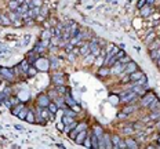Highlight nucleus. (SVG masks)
<instances>
[{
	"instance_id": "obj_1",
	"label": "nucleus",
	"mask_w": 160,
	"mask_h": 149,
	"mask_svg": "<svg viewBox=\"0 0 160 149\" xmlns=\"http://www.w3.org/2000/svg\"><path fill=\"white\" fill-rule=\"evenodd\" d=\"M137 97L138 94L134 90H126L123 94L119 95L120 102H123V104H131V102H134L137 99Z\"/></svg>"
},
{
	"instance_id": "obj_2",
	"label": "nucleus",
	"mask_w": 160,
	"mask_h": 149,
	"mask_svg": "<svg viewBox=\"0 0 160 149\" xmlns=\"http://www.w3.org/2000/svg\"><path fill=\"white\" fill-rule=\"evenodd\" d=\"M156 98L155 93H152V91H148V93H145L144 94V97L141 98V106H144V108H148L149 105L152 104V101Z\"/></svg>"
},
{
	"instance_id": "obj_3",
	"label": "nucleus",
	"mask_w": 160,
	"mask_h": 149,
	"mask_svg": "<svg viewBox=\"0 0 160 149\" xmlns=\"http://www.w3.org/2000/svg\"><path fill=\"white\" fill-rule=\"evenodd\" d=\"M37 106H41V108H47L48 106V104H50V97L47 94H44V93H40V94L37 95Z\"/></svg>"
},
{
	"instance_id": "obj_4",
	"label": "nucleus",
	"mask_w": 160,
	"mask_h": 149,
	"mask_svg": "<svg viewBox=\"0 0 160 149\" xmlns=\"http://www.w3.org/2000/svg\"><path fill=\"white\" fill-rule=\"evenodd\" d=\"M88 46H90V53L91 54H94L97 57V55H100L101 54V47H100V41L97 40V39H92L90 43H88Z\"/></svg>"
},
{
	"instance_id": "obj_5",
	"label": "nucleus",
	"mask_w": 160,
	"mask_h": 149,
	"mask_svg": "<svg viewBox=\"0 0 160 149\" xmlns=\"http://www.w3.org/2000/svg\"><path fill=\"white\" fill-rule=\"evenodd\" d=\"M0 75L7 79L9 81H14L15 79V75H14V69H9V68H0Z\"/></svg>"
},
{
	"instance_id": "obj_6",
	"label": "nucleus",
	"mask_w": 160,
	"mask_h": 149,
	"mask_svg": "<svg viewBox=\"0 0 160 149\" xmlns=\"http://www.w3.org/2000/svg\"><path fill=\"white\" fill-rule=\"evenodd\" d=\"M124 66H126V65H123L120 61H116V62L110 66V68H112L110 69V73H113V75H122L124 71Z\"/></svg>"
},
{
	"instance_id": "obj_7",
	"label": "nucleus",
	"mask_w": 160,
	"mask_h": 149,
	"mask_svg": "<svg viewBox=\"0 0 160 149\" xmlns=\"http://www.w3.org/2000/svg\"><path fill=\"white\" fill-rule=\"evenodd\" d=\"M87 128V124L86 123H80V124H78V126L75 127L73 130H70V138H72V140H75V137L78 135L79 133H80V131H83V130H86Z\"/></svg>"
},
{
	"instance_id": "obj_8",
	"label": "nucleus",
	"mask_w": 160,
	"mask_h": 149,
	"mask_svg": "<svg viewBox=\"0 0 160 149\" xmlns=\"http://www.w3.org/2000/svg\"><path fill=\"white\" fill-rule=\"evenodd\" d=\"M37 109H39V112H40V118L44 119V120H48V119L53 118V113L48 111V108H41V106H37Z\"/></svg>"
},
{
	"instance_id": "obj_9",
	"label": "nucleus",
	"mask_w": 160,
	"mask_h": 149,
	"mask_svg": "<svg viewBox=\"0 0 160 149\" xmlns=\"http://www.w3.org/2000/svg\"><path fill=\"white\" fill-rule=\"evenodd\" d=\"M138 69V65L135 62H133V61H130V62L126 63V66H124V73L126 75H130V73H133L135 72Z\"/></svg>"
},
{
	"instance_id": "obj_10",
	"label": "nucleus",
	"mask_w": 160,
	"mask_h": 149,
	"mask_svg": "<svg viewBox=\"0 0 160 149\" xmlns=\"http://www.w3.org/2000/svg\"><path fill=\"white\" fill-rule=\"evenodd\" d=\"M86 137H87V128L80 131L78 135L75 137V142H76L78 145H83V142H84V140H86Z\"/></svg>"
},
{
	"instance_id": "obj_11",
	"label": "nucleus",
	"mask_w": 160,
	"mask_h": 149,
	"mask_svg": "<svg viewBox=\"0 0 160 149\" xmlns=\"http://www.w3.org/2000/svg\"><path fill=\"white\" fill-rule=\"evenodd\" d=\"M128 76H130V80L133 81H137V80H139V79H141V77H144L145 76V73L142 72V71H139V69H137V71H135V72H133V73H130V75H128Z\"/></svg>"
},
{
	"instance_id": "obj_12",
	"label": "nucleus",
	"mask_w": 160,
	"mask_h": 149,
	"mask_svg": "<svg viewBox=\"0 0 160 149\" xmlns=\"http://www.w3.org/2000/svg\"><path fill=\"white\" fill-rule=\"evenodd\" d=\"M139 11H141V15H142V17H149V15L153 13V9H152V6L145 4L141 10H139Z\"/></svg>"
},
{
	"instance_id": "obj_13",
	"label": "nucleus",
	"mask_w": 160,
	"mask_h": 149,
	"mask_svg": "<svg viewBox=\"0 0 160 149\" xmlns=\"http://www.w3.org/2000/svg\"><path fill=\"white\" fill-rule=\"evenodd\" d=\"M19 66H21V72L23 73V75H26L28 71H29V68H31V63H29V61L28 59H23V61H21L19 62Z\"/></svg>"
},
{
	"instance_id": "obj_14",
	"label": "nucleus",
	"mask_w": 160,
	"mask_h": 149,
	"mask_svg": "<svg viewBox=\"0 0 160 149\" xmlns=\"http://www.w3.org/2000/svg\"><path fill=\"white\" fill-rule=\"evenodd\" d=\"M124 142H126L128 149H137L138 148V142L135 140H133V138H126Z\"/></svg>"
},
{
	"instance_id": "obj_15",
	"label": "nucleus",
	"mask_w": 160,
	"mask_h": 149,
	"mask_svg": "<svg viewBox=\"0 0 160 149\" xmlns=\"http://www.w3.org/2000/svg\"><path fill=\"white\" fill-rule=\"evenodd\" d=\"M149 57H151L153 61H157L160 58V47L156 50H149Z\"/></svg>"
},
{
	"instance_id": "obj_16",
	"label": "nucleus",
	"mask_w": 160,
	"mask_h": 149,
	"mask_svg": "<svg viewBox=\"0 0 160 149\" xmlns=\"http://www.w3.org/2000/svg\"><path fill=\"white\" fill-rule=\"evenodd\" d=\"M90 140H91V148L92 149H98L100 145H98V137L91 131V135H90Z\"/></svg>"
},
{
	"instance_id": "obj_17",
	"label": "nucleus",
	"mask_w": 160,
	"mask_h": 149,
	"mask_svg": "<svg viewBox=\"0 0 160 149\" xmlns=\"http://www.w3.org/2000/svg\"><path fill=\"white\" fill-rule=\"evenodd\" d=\"M148 108L151 109V111H160V99L155 98L152 101V104L148 106Z\"/></svg>"
},
{
	"instance_id": "obj_18",
	"label": "nucleus",
	"mask_w": 160,
	"mask_h": 149,
	"mask_svg": "<svg viewBox=\"0 0 160 149\" xmlns=\"http://www.w3.org/2000/svg\"><path fill=\"white\" fill-rule=\"evenodd\" d=\"M23 108H25V105L21 104V102H18L17 105H14V106H13V115H14V116H17V115H18V113L21 112Z\"/></svg>"
},
{
	"instance_id": "obj_19",
	"label": "nucleus",
	"mask_w": 160,
	"mask_h": 149,
	"mask_svg": "<svg viewBox=\"0 0 160 149\" xmlns=\"http://www.w3.org/2000/svg\"><path fill=\"white\" fill-rule=\"evenodd\" d=\"M92 133H94V134L98 137V140L104 137V131H102V127H100V126H94V127H92Z\"/></svg>"
},
{
	"instance_id": "obj_20",
	"label": "nucleus",
	"mask_w": 160,
	"mask_h": 149,
	"mask_svg": "<svg viewBox=\"0 0 160 149\" xmlns=\"http://www.w3.org/2000/svg\"><path fill=\"white\" fill-rule=\"evenodd\" d=\"M19 6H21V3H19V1H17V0H11V1H9L10 11H17V9H18Z\"/></svg>"
},
{
	"instance_id": "obj_21",
	"label": "nucleus",
	"mask_w": 160,
	"mask_h": 149,
	"mask_svg": "<svg viewBox=\"0 0 160 149\" xmlns=\"http://www.w3.org/2000/svg\"><path fill=\"white\" fill-rule=\"evenodd\" d=\"M135 109H137V106H135V105H126V106H124L123 108V111H122V112H124L126 113V115H130V113H133V112H135Z\"/></svg>"
},
{
	"instance_id": "obj_22",
	"label": "nucleus",
	"mask_w": 160,
	"mask_h": 149,
	"mask_svg": "<svg viewBox=\"0 0 160 149\" xmlns=\"http://www.w3.org/2000/svg\"><path fill=\"white\" fill-rule=\"evenodd\" d=\"M104 142H105L106 148H113V144H112V138H110L109 134H104Z\"/></svg>"
},
{
	"instance_id": "obj_23",
	"label": "nucleus",
	"mask_w": 160,
	"mask_h": 149,
	"mask_svg": "<svg viewBox=\"0 0 160 149\" xmlns=\"http://www.w3.org/2000/svg\"><path fill=\"white\" fill-rule=\"evenodd\" d=\"M65 104L72 108V106H75V105H76V102H75V99L72 98L69 94H65Z\"/></svg>"
},
{
	"instance_id": "obj_24",
	"label": "nucleus",
	"mask_w": 160,
	"mask_h": 149,
	"mask_svg": "<svg viewBox=\"0 0 160 149\" xmlns=\"http://www.w3.org/2000/svg\"><path fill=\"white\" fill-rule=\"evenodd\" d=\"M112 138V144H113V148H119V145H120V142H122V140H120V137L119 135H112L110 137Z\"/></svg>"
},
{
	"instance_id": "obj_25",
	"label": "nucleus",
	"mask_w": 160,
	"mask_h": 149,
	"mask_svg": "<svg viewBox=\"0 0 160 149\" xmlns=\"http://www.w3.org/2000/svg\"><path fill=\"white\" fill-rule=\"evenodd\" d=\"M35 115H36V113L29 109V111H28V115H26V119H25V120H26L28 123H33V122H35Z\"/></svg>"
},
{
	"instance_id": "obj_26",
	"label": "nucleus",
	"mask_w": 160,
	"mask_h": 149,
	"mask_svg": "<svg viewBox=\"0 0 160 149\" xmlns=\"http://www.w3.org/2000/svg\"><path fill=\"white\" fill-rule=\"evenodd\" d=\"M53 80H54V83L57 84V86H60V84H64V80H62V75H60V76H58V73H55L54 76H53Z\"/></svg>"
},
{
	"instance_id": "obj_27",
	"label": "nucleus",
	"mask_w": 160,
	"mask_h": 149,
	"mask_svg": "<svg viewBox=\"0 0 160 149\" xmlns=\"http://www.w3.org/2000/svg\"><path fill=\"white\" fill-rule=\"evenodd\" d=\"M110 73V69H108L106 66H101L100 71H98V75L100 76H106V75H109Z\"/></svg>"
},
{
	"instance_id": "obj_28",
	"label": "nucleus",
	"mask_w": 160,
	"mask_h": 149,
	"mask_svg": "<svg viewBox=\"0 0 160 149\" xmlns=\"http://www.w3.org/2000/svg\"><path fill=\"white\" fill-rule=\"evenodd\" d=\"M1 25H4V26L11 25V19H10L7 15H4V14H1Z\"/></svg>"
},
{
	"instance_id": "obj_29",
	"label": "nucleus",
	"mask_w": 160,
	"mask_h": 149,
	"mask_svg": "<svg viewBox=\"0 0 160 149\" xmlns=\"http://www.w3.org/2000/svg\"><path fill=\"white\" fill-rule=\"evenodd\" d=\"M159 47H160V39H155L149 44V50H156V48H159Z\"/></svg>"
},
{
	"instance_id": "obj_30",
	"label": "nucleus",
	"mask_w": 160,
	"mask_h": 149,
	"mask_svg": "<svg viewBox=\"0 0 160 149\" xmlns=\"http://www.w3.org/2000/svg\"><path fill=\"white\" fill-rule=\"evenodd\" d=\"M28 111H29L28 108H23L22 111H21V112L17 115V118L21 119V120H25V119H26V115H28Z\"/></svg>"
},
{
	"instance_id": "obj_31",
	"label": "nucleus",
	"mask_w": 160,
	"mask_h": 149,
	"mask_svg": "<svg viewBox=\"0 0 160 149\" xmlns=\"http://www.w3.org/2000/svg\"><path fill=\"white\" fill-rule=\"evenodd\" d=\"M151 120H159L160 119V111H152V113L149 115Z\"/></svg>"
},
{
	"instance_id": "obj_32",
	"label": "nucleus",
	"mask_w": 160,
	"mask_h": 149,
	"mask_svg": "<svg viewBox=\"0 0 160 149\" xmlns=\"http://www.w3.org/2000/svg\"><path fill=\"white\" fill-rule=\"evenodd\" d=\"M79 51H80V54H82V55H87L88 53H90V46H88V44H83L82 48L79 50Z\"/></svg>"
},
{
	"instance_id": "obj_33",
	"label": "nucleus",
	"mask_w": 160,
	"mask_h": 149,
	"mask_svg": "<svg viewBox=\"0 0 160 149\" xmlns=\"http://www.w3.org/2000/svg\"><path fill=\"white\" fill-rule=\"evenodd\" d=\"M155 39H156V35H155V33H153V32H151V33L148 35V37H146V39H145V43H146V44L149 46V44H151V43H152V41L155 40Z\"/></svg>"
},
{
	"instance_id": "obj_34",
	"label": "nucleus",
	"mask_w": 160,
	"mask_h": 149,
	"mask_svg": "<svg viewBox=\"0 0 160 149\" xmlns=\"http://www.w3.org/2000/svg\"><path fill=\"white\" fill-rule=\"evenodd\" d=\"M47 108H48V111H50L51 113H55V112H57V111H58V105L55 104V102H50Z\"/></svg>"
},
{
	"instance_id": "obj_35",
	"label": "nucleus",
	"mask_w": 160,
	"mask_h": 149,
	"mask_svg": "<svg viewBox=\"0 0 160 149\" xmlns=\"http://www.w3.org/2000/svg\"><path fill=\"white\" fill-rule=\"evenodd\" d=\"M48 15V9H47V6H41L40 7V17H47Z\"/></svg>"
},
{
	"instance_id": "obj_36",
	"label": "nucleus",
	"mask_w": 160,
	"mask_h": 149,
	"mask_svg": "<svg viewBox=\"0 0 160 149\" xmlns=\"http://www.w3.org/2000/svg\"><path fill=\"white\" fill-rule=\"evenodd\" d=\"M75 118H70V116H68V115H65L64 118H62V122H64V124H69V123L73 122Z\"/></svg>"
},
{
	"instance_id": "obj_37",
	"label": "nucleus",
	"mask_w": 160,
	"mask_h": 149,
	"mask_svg": "<svg viewBox=\"0 0 160 149\" xmlns=\"http://www.w3.org/2000/svg\"><path fill=\"white\" fill-rule=\"evenodd\" d=\"M94 61H95V55L94 54H87V59L86 61H84V62L86 63H90V62H94Z\"/></svg>"
},
{
	"instance_id": "obj_38",
	"label": "nucleus",
	"mask_w": 160,
	"mask_h": 149,
	"mask_svg": "<svg viewBox=\"0 0 160 149\" xmlns=\"http://www.w3.org/2000/svg\"><path fill=\"white\" fill-rule=\"evenodd\" d=\"M123 133H124V134H127V135L133 134V133H134V127H133V126H131V127H124V128H123Z\"/></svg>"
},
{
	"instance_id": "obj_39",
	"label": "nucleus",
	"mask_w": 160,
	"mask_h": 149,
	"mask_svg": "<svg viewBox=\"0 0 160 149\" xmlns=\"http://www.w3.org/2000/svg\"><path fill=\"white\" fill-rule=\"evenodd\" d=\"M76 126H78V123H76V122H72V123H69V124H66L65 130H66V131H70V130H73Z\"/></svg>"
},
{
	"instance_id": "obj_40",
	"label": "nucleus",
	"mask_w": 160,
	"mask_h": 149,
	"mask_svg": "<svg viewBox=\"0 0 160 149\" xmlns=\"http://www.w3.org/2000/svg\"><path fill=\"white\" fill-rule=\"evenodd\" d=\"M51 37V32L50 31H44L43 33H41V39L43 40H46V39H50Z\"/></svg>"
},
{
	"instance_id": "obj_41",
	"label": "nucleus",
	"mask_w": 160,
	"mask_h": 149,
	"mask_svg": "<svg viewBox=\"0 0 160 149\" xmlns=\"http://www.w3.org/2000/svg\"><path fill=\"white\" fill-rule=\"evenodd\" d=\"M83 144L86 145V148H91V140H90V135L86 137V140H84V142Z\"/></svg>"
},
{
	"instance_id": "obj_42",
	"label": "nucleus",
	"mask_w": 160,
	"mask_h": 149,
	"mask_svg": "<svg viewBox=\"0 0 160 149\" xmlns=\"http://www.w3.org/2000/svg\"><path fill=\"white\" fill-rule=\"evenodd\" d=\"M117 61H120V62L123 63V65H126L127 62H130L131 59H130V57H123V58H120V59H117Z\"/></svg>"
},
{
	"instance_id": "obj_43",
	"label": "nucleus",
	"mask_w": 160,
	"mask_h": 149,
	"mask_svg": "<svg viewBox=\"0 0 160 149\" xmlns=\"http://www.w3.org/2000/svg\"><path fill=\"white\" fill-rule=\"evenodd\" d=\"M26 75H28V76H33V75H36V69L33 68V66H31V68H29V71H28Z\"/></svg>"
},
{
	"instance_id": "obj_44",
	"label": "nucleus",
	"mask_w": 160,
	"mask_h": 149,
	"mask_svg": "<svg viewBox=\"0 0 160 149\" xmlns=\"http://www.w3.org/2000/svg\"><path fill=\"white\" fill-rule=\"evenodd\" d=\"M114 57H116V58H117V59L123 58V57H124V51H123V50H120V51H117V53L114 54Z\"/></svg>"
},
{
	"instance_id": "obj_45",
	"label": "nucleus",
	"mask_w": 160,
	"mask_h": 149,
	"mask_svg": "<svg viewBox=\"0 0 160 149\" xmlns=\"http://www.w3.org/2000/svg\"><path fill=\"white\" fill-rule=\"evenodd\" d=\"M65 115H68V116H70V118H75V116H76V113H75L73 111H72V109H66Z\"/></svg>"
},
{
	"instance_id": "obj_46",
	"label": "nucleus",
	"mask_w": 160,
	"mask_h": 149,
	"mask_svg": "<svg viewBox=\"0 0 160 149\" xmlns=\"http://www.w3.org/2000/svg\"><path fill=\"white\" fill-rule=\"evenodd\" d=\"M145 4H146V1H145V0H139V1H138V3H137V7H138V9H139V10H141V9H142V7H144V6H145Z\"/></svg>"
},
{
	"instance_id": "obj_47",
	"label": "nucleus",
	"mask_w": 160,
	"mask_h": 149,
	"mask_svg": "<svg viewBox=\"0 0 160 149\" xmlns=\"http://www.w3.org/2000/svg\"><path fill=\"white\" fill-rule=\"evenodd\" d=\"M145 1H146L148 6H153V4L156 3V0H145Z\"/></svg>"
},
{
	"instance_id": "obj_48",
	"label": "nucleus",
	"mask_w": 160,
	"mask_h": 149,
	"mask_svg": "<svg viewBox=\"0 0 160 149\" xmlns=\"http://www.w3.org/2000/svg\"><path fill=\"white\" fill-rule=\"evenodd\" d=\"M29 39H31V36H29V35H26V37L23 39V44H25V46L28 44V41H29Z\"/></svg>"
},
{
	"instance_id": "obj_49",
	"label": "nucleus",
	"mask_w": 160,
	"mask_h": 149,
	"mask_svg": "<svg viewBox=\"0 0 160 149\" xmlns=\"http://www.w3.org/2000/svg\"><path fill=\"white\" fill-rule=\"evenodd\" d=\"M156 124H157V130L160 131V122H157V123H156Z\"/></svg>"
},
{
	"instance_id": "obj_50",
	"label": "nucleus",
	"mask_w": 160,
	"mask_h": 149,
	"mask_svg": "<svg viewBox=\"0 0 160 149\" xmlns=\"http://www.w3.org/2000/svg\"><path fill=\"white\" fill-rule=\"evenodd\" d=\"M157 144H159V148H160V137H157Z\"/></svg>"
},
{
	"instance_id": "obj_51",
	"label": "nucleus",
	"mask_w": 160,
	"mask_h": 149,
	"mask_svg": "<svg viewBox=\"0 0 160 149\" xmlns=\"http://www.w3.org/2000/svg\"><path fill=\"white\" fill-rule=\"evenodd\" d=\"M156 62H157V65H159V66H160V58L157 59V61H156Z\"/></svg>"
},
{
	"instance_id": "obj_52",
	"label": "nucleus",
	"mask_w": 160,
	"mask_h": 149,
	"mask_svg": "<svg viewBox=\"0 0 160 149\" xmlns=\"http://www.w3.org/2000/svg\"><path fill=\"white\" fill-rule=\"evenodd\" d=\"M0 25H1V13H0Z\"/></svg>"
}]
</instances>
